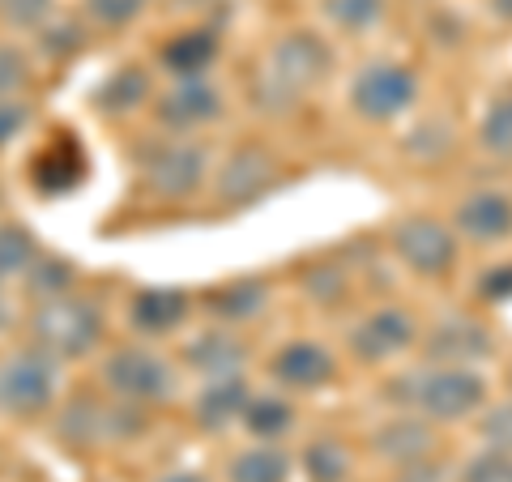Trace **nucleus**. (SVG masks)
I'll return each mask as SVG.
<instances>
[{"label":"nucleus","mask_w":512,"mask_h":482,"mask_svg":"<svg viewBox=\"0 0 512 482\" xmlns=\"http://www.w3.org/2000/svg\"><path fill=\"white\" fill-rule=\"evenodd\" d=\"M333 73V47L316 35V30H291L274 43L269 52V69L261 77V107L269 111H291L303 94L325 86Z\"/></svg>","instance_id":"f257e3e1"},{"label":"nucleus","mask_w":512,"mask_h":482,"mask_svg":"<svg viewBox=\"0 0 512 482\" xmlns=\"http://www.w3.org/2000/svg\"><path fill=\"white\" fill-rule=\"evenodd\" d=\"M393 401H406L427 423H461L487 406V376L478 367H431V372H406L389 384Z\"/></svg>","instance_id":"f03ea898"},{"label":"nucleus","mask_w":512,"mask_h":482,"mask_svg":"<svg viewBox=\"0 0 512 482\" xmlns=\"http://www.w3.org/2000/svg\"><path fill=\"white\" fill-rule=\"evenodd\" d=\"M30 333H35V350L60 359H82L99 346L103 337V308L94 299L82 295H52L35 308V320H30Z\"/></svg>","instance_id":"7ed1b4c3"},{"label":"nucleus","mask_w":512,"mask_h":482,"mask_svg":"<svg viewBox=\"0 0 512 482\" xmlns=\"http://www.w3.org/2000/svg\"><path fill=\"white\" fill-rule=\"evenodd\" d=\"M419 73L402 60H372L350 82V111L367 124H393L419 103Z\"/></svg>","instance_id":"20e7f679"},{"label":"nucleus","mask_w":512,"mask_h":482,"mask_svg":"<svg viewBox=\"0 0 512 482\" xmlns=\"http://www.w3.org/2000/svg\"><path fill=\"white\" fill-rule=\"evenodd\" d=\"M389 244L397 252V261L410 273H419V278H448L461 252L453 227H444L440 218H427V214H410L402 222H393Z\"/></svg>","instance_id":"39448f33"},{"label":"nucleus","mask_w":512,"mask_h":482,"mask_svg":"<svg viewBox=\"0 0 512 482\" xmlns=\"http://www.w3.org/2000/svg\"><path fill=\"white\" fill-rule=\"evenodd\" d=\"M103 384L124 401H167L175 393V367L146 346H124L103 363Z\"/></svg>","instance_id":"423d86ee"},{"label":"nucleus","mask_w":512,"mask_h":482,"mask_svg":"<svg viewBox=\"0 0 512 482\" xmlns=\"http://www.w3.org/2000/svg\"><path fill=\"white\" fill-rule=\"evenodd\" d=\"M56 401V359L43 350H22L0 363V410L43 414Z\"/></svg>","instance_id":"0eeeda50"},{"label":"nucleus","mask_w":512,"mask_h":482,"mask_svg":"<svg viewBox=\"0 0 512 482\" xmlns=\"http://www.w3.org/2000/svg\"><path fill=\"white\" fill-rule=\"evenodd\" d=\"M414 342H419V325H414V316L406 308H397V303H384V308L367 312L359 325L346 333L350 355L367 367H380L397 355H406Z\"/></svg>","instance_id":"6e6552de"},{"label":"nucleus","mask_w":512,"mask_h":482,"mask_svg":"<svg viewBox=\"0 0 512 482\" xmlns=\"http://www.w3.org/2000/svg\"><path fill=\"white\" fill-rule=\"evenodd\" d=\"M141 180H146V188L158 192V197L184 201L205 180V150L192 146V141H163V146H154L146 154Z\"/></svg>","instance_id":"1a4fd4ad"},{"label":"nucleus","mask_w":512,"mask_h":482,"mask_svg":"<svg viewBox=\"0 0 512 482\" xmlns=\"http://www.w3.org/2000/svg\"><path fill=\"white\" fill-rule=\"evenodd\" d=\"M278 175H282V163L269 146H239L222 158L214 192H218V201H227L239 210V205H252L256 197H265V192L278 184Z\"/></svg>","instance_id":"9d476101"},{"label":"nucleus","mask_w":512,"mask_h":482,"mask_svg":"<svg viewBox=\"0 0 512 482\" xmlns=\"http://www.w3.org/2000/svg\"><path fill=\"white\" fill-rule=\"evenodd\" d=\"M269 376L291 393H316V389H325V384L338 380V359H333L329 346L312 342V337H295V342L274 350Z\"/></svg>","instance_id":"9b49d317"},{"label":"nucleus","mask_w":512,"mask_h":482,"mask_svg":"<svg viewBox=\"0 0 512 482\" xmlns=\"http://www.w3.org/2000/svg\"><path fill=\"white\" fill-rule=\"evenodd\" d=\"M495 355V333L478 316H448L427 333V359L436 367H474Z\"/></svg>","instance_id":"f8f14e48"},{"label":"nucleus","mask_w":512,"mask_h":482,"mask_svg":"<svg viewBox=\"0 0 512 482\" xmlns=\"http://www.w3.org/2000/svg\"><path fill=\"white\" fill-rule=\"evenodd\" d=\"M453 235H461L466 244L491 248V244H508L512 239V197L508 192H470L466 201L453 210Z\"/></svg>","instance_id":"ddd939ff"},{"label":"nucleus","mask_w":512,"mask_h":482,"mask_svg":"<svg viewBox=\"0 0 512 482\" xmlns=\"http://www.w3.org/2000/svg\"><path fill=\"white\" fill-rule=\"evenodd\" d=\"M222 94L205 82V77H180V86L158 99V120L175 133H192L201 124H214L222 116Z\"/></svg>","instance_id":"4468645a"},{"label":"nucleus","mask_w":512,"mask_h":482,"mask_svg":"<svg viewBox=\"0 0 512 482\" xmlns=\"http://www.w3.org/2000/svg\"><path fill=\"white\" fill-rule=\"evenodd\" d=\"M431 448H436V431H431V423L423 419V414H397V419L380 423L372 431V453L380 461L397 465V470L427 461Z\"/></svg>","instance_id":"2eb2a0df"},{"label":"nucleus","mask_w":512,"mask_h":482,"mask_svg":"<svg viewBox=\"0 0 512 482\" xmlns=\"http://www.w3.org/2000/svg\"><path fill=\"white\" fill-rule=\"evenodd\" d=\"M248 397H252V389H248V380L244 376H218V380H205V389L197 393V423L205 427V431H227L231 423H239V414H244V406H248Z\"/></svg>","instance_id":"dca6fc26"},{"label":"nucleus","mask_w":512,"mask_h":482,"mask_svg":"<svg viewBox=\"0 0 512 482\" xmlns=\"http://www.w3.org/2000/svg\"><path fill=\"white\" fill-rule=\"evenodd\" d=\"M218 52H222V43L214 30L197 26V30H180L175 39H167L158 60H163V69L175 77H205V69H214Z\"/></svg>","instance_id":"f3484780"},{"label":"nucleus","mask_w":512,"mask_h":482,"mask_svg":"<svg viewBox=\"0 0 512 482\" xmlns=\"http://www.w3.org/2000/svg\"><path fill=\"white\" fill-rule=\"evenodd\" d=\"M244 363H248V346L227 329H210L188 346V367L201 372L205 380L235 376V372H244Z\"/></svg>","instance_id":"a211bd4d"},{"label":"nucleus","mask_w":512,"mask_h":482,"mask_svg":"<svg viewBox=\"0 0 512 482\" xmlns=\"http://www.w3.org/2000/svg\"><path fill=\"white\" fill-rule=\"evenodd\" d=\"M188 295L184 291H171V286H154V291H141L133 299V325L150 337H163L175 333L188 320Z\"/></svg>","instance_id":"6ab92c4d"},{"label":"nucleus","mask_w":512,"mask_h":482,"mask_svg":"<svg viewBox=\"0 0 512 482\" xmlns=\"http://www.w3.org/2000/svg\"><path fill=\"white\" fill-rule=\"evenodd\" d=\"M269 308V282L265 278H235L227 282L222 291H214L210 299V312L218 320H227V325H244V320H256Z\"/></svg>","instance_id":"aec40b11"},{"label":"nucleus","mask_w":512,"mask_h":482,"mask_svg":"<svg viewBox=\"0 0 512 482\" xmlns=\"http://www.w3.org/2000/svg\"><path fill=\"white\" fill-rule=\"evenodd\" d=\"M291 478V453L278 444H252L235 453L227 465V482H286Z\"/></svg>","instance_id":"412c9836"},{"label":"nucleus","mask_w":512,"mask_h":482,"mask_svg":"<svg viewBox=\"0 0 512 482\" xmlns=\"http://www.w3.org/2000/svg\"><path fill=\"white\" fill-rule=\"evenodd\" d=\"M239 423H244L261 444H278L286 431L295 427V406L286 397H274V393L248 397V406H244V414H239Z\"/></svg>","instance_id":"4be33fe9"},{"label":"nucleus","mask_w":512,"mask_h":482,"mask_svg":"<svg viewBox=\"0 0 512 482\" xmlns=\"http://www.w3.org/2000/svg\"><path fill=\"white\" fill-rule=\"evenodd\" d=\"M299 465H303V474H308V482H350L355 457H350V448L338 436H320L303 448Z\"/></svg>","instance_id":"5701e85b"},{"label":"nucleus","mask_w":512,"mask_h":482,"mask_svg":"<svg viewBox=\"0 0 512 482\" xmlns=\"http://www.w3.org/2000/svg\"><path fill=\"white\" fill-rule=\"evenodd\" d=\"M86 180V158L77 154V146H52L43 154V163H39V171H35V184H39V192H69V188H77Z\"/></svg>","instance_id":"b1692460"},{"label":"nucleus","mask_w":512,"mask_h":482,"mask_svg":"<svg viewBox=\"0 0 512 482\" xmlns=\"http://www.w3.org/2000/svg\"><path fill=\"white\" fill-rule=\"evenodd\" d=\"M141 103H150V73L137 64H124L99 86V107L103 111H137Z\"/></svg>","instance_id":"393cba45"},{"label":"nucleus","mask_w":512,"mask_h":482,"mask_svg":"<svg viewBox=\"0 0 512 482\" xmlns=\"http://www.w3.org/2000/svg\"><path fill=\"white\" fill-rule=\"evenodd\" d=\"M478 146L491 158H512V90L495 94L491 107L483 111V124H478Z\"/></svg>","instance_id":"a878e982"},{"label":"nucleus","mask_w":512,"mask_h":482,"mask_svg":"<svg viewBox=\"0 0 512 482\" xmlns=\"http://www.w3.org/2000/svg\"><path fill=\"white\" fill-rule=\"evenodd\" d=\"M320 9L346 35H363L384 18V0H320Z\"/></svg>","instance_id":"bb28decb"},{"label":"nucleus","mask_w":512,"mask_h":482,"mask_svg":"<svg viewBox=\"0 0 512 482\" xmlns=\"http://www.w3.org/2000/svg\"><path fill=\"white\" fill-rule=\"evenodd\" d=\"M299 282L320 308H333V303H342L350 295V273L338 265H312V269H303Z\"/></svg>","instance_id":"cd10ccee"},{"label":"nucleus","mask_w":512,"mask_h":482,"mask_svg":"<svg viewBox=\"0 0 512 482\" xmlns=\"http://www.w3.org/2000/svg\"><path fill=\"white\" fill-rule=\"evenodd\" d=\"M35 265V239L22 227H0V278H18Z\"/></svg>","instance_id":"c85d7f7f"},{"label":"nucleus","mask_w":512,"mask_h":482,"mask_svg":"<svg viewBox=\"0 0 512 482\" xmlns=\"http://www.w3.org/2000/svg\"><path fill=\"white\" fill-rule=\"evenodd\" d=\"M512 478V453L500 448H483L461 465V482H508Z\"/></svg>","instance_id":"c756f323"},{"label":"nucleus","mask_w":512,"mask_h":482,"mask_svg":"<svg viewBox=\"0 0 512 482\" xmlns=\"http://www.w3.org/2000/svg\"><path fill=\"white\" fill-rule=\"evenodd\" d=\"M478 436H483L487 448H500V453H512V401L504 406H483L478 410Z\"/></svg>","instance_id":"7c9ffc66"},{"label":"nucleus","mask_w":512,"mask_h":482,"mask_svg":"<svg viewBox=\"0 0 512 482\" xmlns=\"http://www.w3.org/2000/svg\"><path fill=\"white\" fill-rule=\"evenodd\" d=\"M146 5H150V0H86L90 18L99 26H128V22H137L141 13H146Z\"/></svg>","instance_id":"2f4dec72"},{"label":"nucleus","mask_w":512,"mask_h":482,"mask_svg":"<svg viewBox=\"0 0 512 482\" xmlns=\"http://www.w3.org/2000/svg\"><path fill=\"white\" fill-rule=\"evenodd\" d=\"M30 82V64L26 56L18 52V47L0 43V99H13L22 86Z\"/></svg>","instance_id":"473e14b6"},{"label":"nucleus","mask_w":512,"mask_h":482,"mask_svg":"<svg viewBox=\"0 0 512 482\" xmlns=\"http://www.w3.org/2000/svg\"><path fill=\"white\" fill-rule=\"evenodd\" d=\"M73 286V273L64 261H47L35 269V278H30V291H35L39 299H52V295H64Z\"/></svg>","instance_id":"72a5a7b5"},{"label":"nucleus","mask_w":512,"mask_h":482,"mask_svg":"<svg viewBox=\"0 0 512 482\" xmlns=\"http://www.w3.org/2000/svg\"><path fill=\"white\" fill-rule=\"evenodd\" d=\"M47 9H52V0H0V18L9 26H35L47 18Z\"/></svg>","instance_id":"f704fd0d"},{"label":"nucleus","mask_w":512,"mask_h":482,"mask_svg":"<svg viewBox=\"0 0 512 482\" xmlns=\"http://www.w3.org/2000/svg\"><path fill=\"white\" fill-rule=\"evenodd\" d=\"M478 295L487 303H508L512 299V265H491L478 278Z\"/></svg>","instance_id":"c9c22d12"},{"label":"nucleus","mask_w":512,"mask_h":482,"mask_svg":"<svg viewBox=\"0 0 512 482\" xmlns=\"http://www.w3.org/2000/svg\"><path fill=\"white\" fill-rule=\"evenodd\" d=\"M30 124V107L22 99H0V150Z\"/></svg>","instance_id":"e433bc0d"},{"label":"nucleus","mask_w":512,"mask_h":482,"mask_svg":"<svg viewBox=\"0 0 512 482\" xmlns=\"http://www.w3.org/2000/svg\"><path fill=\"white\" fill-rule=\"evenodd\" d=\"M47 43V52H56V56H69V52H77V47L86 43V35L77 26H60L56 30V39H43Z\"/></svg>","instance_id":"4c0bfd02"},{"label":"nucleus","mask_w":512,"mask_h":482,"mask_svg":"<svg viewBox=\"0 0 512 482\" xmlns=\"http://www.w3.org/2000/svg\"><path fill=\"white\" fill-rule=\"evenodd\" d=\"M397 482H448V470L436 461H419V465H406Z\"/></svg>","instance_id":"58836bf2"},{"label":"nucleus","mask_w":512,"mask_h":482,"mask_svg":"<svg viewBox=\"0 0 512 482\" xmlns=\"http://www.w3.org/2000/svg\"><path fill=\"white\" fill-rule=\"evenodd\" d=\"M158 482H205V478L192 474V470H180V474H167V478H158Z\"/></svg>","instance_id":"ea45409f"},{"label":"nucleus","mask_w":512,"mask_h":482,"mask_svg":"<svg viewBox=\"0 0 512 482\" xmlns=\"http://www.w3.org/2000/svg\"><path fill=\"white\" fill-rule=\"evenodd\" d=\"M5 325H9V299L0 295V329H5Z\"/></svg>","instance_id":"a19ab883"},{"label":"nucleus","mask_w":512,"mask_h":482,"mask_svg":"<svg viewBox=\"0 0 512 482\" xmlns=\"http://www.w3.org/2000/svg\"><path fill=\"white\" fill-rule=\"evenodd\" d=\"M180 5H214V0H180Z\"/></svg>","instance_id":"79ce46f5"},{"label":"nucleus","mask_w":512,"mask_h":482,"mask_svg":"<svg viewBox=\"0 0 512 482\" xmlns=\"http://www.w3.org/2000/svg\"><path fill=\"white\" fill-rule=\"evenodd\" d=\"M508 393H512V367H508Z\"/></svg>","instance_id":"37998d69"},{"label":"nucleus","mask_w":512,"mask_h":482,"mask_svg":"<svg viewBox=\"0 0 512 482\" xmlns=\"http://www.w3.org/2000/svg\"><path fill=\"white\" fill-rule=\"evenodd\" d=\"M508 482H512V478H508Z\"/></svg>","instance_id":"c03bdc74"}]
</instances>
